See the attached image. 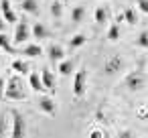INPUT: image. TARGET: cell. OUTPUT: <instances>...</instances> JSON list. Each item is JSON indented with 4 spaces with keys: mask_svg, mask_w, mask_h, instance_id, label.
Returning a JSON list of instances; mask_svg holds the SVG:
<instances>
[{
    "mask_svg": "<svg viewBox=\"0 0 148 138\" xmlns=\"http://www.w3.org/2000/svg\"><path fill=\"white\" fill-rule=\"evenodd\" d=\"M4 97H8V100H25L27 97L21 77H10V81L4 87Z\"/></svg>",
    "mask_w": 148,
    "mask_h": 138,
    "instance_id": "cell-1",
    "label": "cell"
},
{
    "mask_svg": "<svg viewBox=\"0 0 148 138\" xmlns=\"http://www.w3.org/2000/svg\"><path fill=\"white\" fill-rule=\"evenodd\" d=\"M124 83H126V87H128V89L138 91V89H142V87L146 85V75H144L140 69H134V71H130V73L126 75Z\"/></svg>",
    "mask_w": 148,
    "mask_h": 138,
    "instance_id": "cell-2",
    "label": "cell"
},
{
    "mask_svg": "<svg viewBox=\"0 0 148 138\" xmlns=\"http://www.w3.org/2000/svg\"><path fill=\"white\" fill-rule=\"evenodd\" d=\"M27 134V122H25V116L21 112H12V138H25Z\"/></svg>",
    "mask_w": 148,
    "mask_h": 138,
    "instance_id": "cell-3",
    "label": "cell"
},
{
    "mask_svg": "<svg viewBox=\"0 0 148 138\" xmlns=\"http://www.w3.org/2000/svg\"><path fill=\"white\" fill-rule=\"evenodd\" d=\"M85 83H87V69H79L73 77V95L75 97H81L85 93Z\"/></svg>",
    "mask_w": 148,
    "mask_h": 138,
    "instance_id": "cell-4",
    "label": "cell"
},
{
    "mask_svg": "<svg viewBox=\"0 0 148 138\" xmlns=\"http://www.w3.org/2000/svg\"><path fill=\"white\" fill-rule=\"evenodd\" d=\"M31 37V29H29V23H27V19H21L18 21V25H16V31H14V43L16 45H21V43H25L27 39Z\"/></svg>",
    "mask_w": 148,
    "mask_h": 138,
    "instance_id": "cell-5",
    "label": "cell"
},
{
    "mask_svg": "<svg viewBox=\"0 0 148 138\" xmlns=\"http://www.w3.org/2000/svg\"><path fill=\"white\" fill-rule=\"evenodd\" d=\"M122 67H124V59H122L120 55H114V57H110V59L106 61V65H103V71H106L108 75H112V73H118V71H122Z\"/></svg>",
    "mask_w": 148,
    "mask_h": 138,
    "instance_id": "cell-6",
    "label": "cell"
},
{
    "mask_svg": "<svg viewBox=\"0 0 148 138\" xmlns=\"http://www.w3.org/2000/svg\"><path fill=\"white\" fill-rule=\"evenodd\" d=\"M39 108H41V112H45L49 116H55V112H57V106H55L53 97H49V95H41L39 97Z\"/></svg>",
    "mask_w": 148,
    "mask_h": 138,
    "instance_id": "cell-7",
    "label": "cell"
},
{
    "mask_svg": "<svg viewBox=\"0 0 148 138\" xmlns=\"http://www.w3.org/2000/svg\"><path fill=\"white\" fill-rule=\"evenodd\" d=\"M39 75H41L43 87H45V89H51V91H55V75L49 71V67H43Z\"/></svg>",
    "mask_w": 148,
    "mask_h": 138,
    "instance_id": "cell-8",
    "label": "cell"
},
{
    "mask_svg": "<svg viewBox=\"0 0 148 138\" xmlns=\"http://www.w3.org/2000/svg\"><path fill=\"white\" fill-rule=\"evenodd\" d=\"M0 10H2V16L8 21V23H16V14L10 6V0H0Z\"/></svg>",
    "mask_w": 148,
    "mask_h": 138,
    "instance_id": "cell-9",
    "label": "cell"
},
{
    "mask_svg": "<svg viewBox=\"0 0 148 138\" xmlns=\"http://www.w3.org/2000/svg\"><path fill=\"white\" fill-rule=\"evenodd\" d=\"M49 59H51L53 63L63 61V59H65V49H63L61 45H51V47H49Z\"/></svg>",
    "mask_w": 148,
    "mask_h": 138,
    "instance_id": "cell-10",
    "label": "cell"
},
{
    "mask_svg": "<svg viewBox=\"0 0 148 138\" xmlns=\"http://www.w3.org/2000/svg\"><path fill=\"white\" fill-rule=\"evenodd\" d=\"M73 67H75V61H73V59H63V61H59L57 71H59L63 77H67V75L73 73Z\"/></svg>",
    "mask_w": 148,
    "mask_h": 138,
    "instance_id": "cell-11",
    "label": "cell"
},
{
    "mask_svg": "<svg viewBox=\"0 0 148 138\" xmlns=\"http://www.w3.org/2000/svg\"><path fill=\"white\" fill-rule=\"evenodd\" d=\"M93 19H95L97 25H106L108 19H110V8L108 6H97L95 12H93Z\"/></svg>",
    "mask_w": 148,
    "mask_h": 138,
    "instance_id": "cell-12",
    "label": "cell"
},
{
    "mask_svg": "<svg viewBox=\"0 0 148 138\" xmlns=\"http://www.w3.org/2000/svg\"><path fill=\"white\" fill-rule=\"evenodd\" d=\"M33 37H35V39H49V37H51V31H49L43 23H35V27H33Z\"/></svg>",
    "mask_w": 148,
    "mask_h": 138,
    "instance_id": "cell-13",
    "label": "cell"
},
{
    "mask_svg": "<svg viewBox=\"0 0 148 138\" xmlns=\"http://www.w3.org/2000/svg\"><path fill=\"white\" fill-rule=\"evenodd\" d=\"M85 19V6H81V4H77V6H73V10H71V23H81Z\"/></svg>",
    "mask_w": 148,
    "mask_h": 138,
    "instance_id": "cell-14",
    "label": "cell"
},
{
    "mask_svg": "<svg viewBox=\"0 0 148 138\" xmlns=\"http://www.w3.org/2000/svg\"><path fill=\"white\" fill-rule=\"evenodd\" d=\"M10 41H12V39H10L8 35H4V33H0V49H2V51H6V53H16Z\"/></svg>",
    "mask_w": 148,
    "mask_h": 138,
    "instance_id": "cell-15",
    "label": "cell"
},
{
    "mask_svg": "<svg viewBox=\"0 0 148 138\" xmlns=\"http://www.w3.org/2000/svg\"><path fill=\"white\" fill-rule=\"evenodd\" d=\"M122 16L126 19V23H128V25H136V23H138V12H136V8H132V6L124 8Z\"/></svg>",
    "mask_w": 148,
    "mask_h": 138,
    "instance_id": "cell-16",
    "label": "cell"
},
{
    "mask_svg": "<svg viewBox=\"0 0 148 138\" xmlns=\"http://www.w3.org/2000/svg\"><path fill=\"white\" fill-rule=\"evenodd\" d=\"M41 53H43V49L39 47V45H25L23 47V55H27V57H41Z\"/></svg>",
    "mask_w": 148,
    "mask_h": 138,
    "instance_id": "cell-17",
    "label": "cell"
},
{
    "mask_svg": "<svg viewBox=\"0 0 148 138\" xmlns=\"http://www.w3.org/2000/svg\"><path fill=\"white\" fill-rule=\"evenodd\" d=\"M29 83H31V87H33L35 91H45V87H43V81H41V75H39V73H29Z\"/></svg>",
    "mask_w": 148,
    "mask_h": 138,
    "instance_id": "cell-18",
    "label": "cell"
},
{
    "mask_svg": "<svg viewBox=\"0 0 148 138\" xmlns=\"http://www.w3.org/2000/svg\"><path fill=\"white\" fill-rule=\"evenodd\" d=\"M23 10L29 12V14H39V2L37 0H23Z\"/></svg>",
    "mask_w": 148,
    "mask_h": 138,
    "instance_id": "cell-19",
    "label": "cell"
},
{
    "mask_svg": "<svg viewBox=\"0 0 148 138\" xmlns=\"http://www.w3.org/2000/svg\"><path fill=\"white\" fill-rule=\"evenodd\" d=\"M12 69L18 73V75H27L29 71H31V67H29V63L27 61H21V59H16V61H12Z\"/></svg>",
    "mask_w": 148,
    "mask_h": 138,
    "instance_id": "cell-20",
    "label": "cell"
},
{
    "mask_svg": "<svg viewBox=\"0 0 148 138\" xmlns=\"http://www.w3.org/2000/svg\"><path fill=\"white\" fill-rule=\"evenodd\" d=\"M81 45H85V35H73V37L69 39V47H71V49H77V47H81Z\"/></svg>",
    "mask_w": 148,
    "mask_h": 138,
    "instance_id": "cell-21",
    "label": "cell"
},
{
    "mask_svg": "<svg viewBox=\"0 0 148 138\" xmlns=\"http://www.w3.org/2000/svg\"><path fill=\"white\" fill-rule=\"evenodd\" d=\"M136 45L140 49H148V31H140L138 39H136Z\"/></svg>",
    "mask_w": 148,
    "mask_h": 138,
    "instance_id": "cell-22",
    "label": "cell"
},
{
    "mask_svg": "<svg viewBox=\"0 0 148 138\" xmlns=\"http://www.w3.org/2000/svg\"><path fill=\"white\" fill-rule=\"evenodd\" d=\"M61 14H63V6H61L59 0H55V2L51 4V16L53 19H61Z\"/></svg>",
    "mask_w": 148,
    "mask_h": 138,
    "instance_id": "cell-23",
    "label": "cell"
},
{
    "mask_svg": "<svg viewBox=\"0 0 148 138\" xmlns=\"http://www.w3.org/2000/svg\"><path fill=\"white\" fill-rule=\"evenodd\" d=\"M108 39H110V41H118V39H120V27H118V23H114V25L110 27Z\"/></svg>",
    "mask_w": 148,
    "mask_h": 138,
    "instance_id": "cell-24",
    "label": "cell"
},
{
    "mask_svg": "<svg viewBox=\"0 0 148 138\" xmlns=\"http://www.w3.org/2000/svg\"><path fill=\"white\" fill-rule=\"evenodd\" d=\"M116 138H136V134H134L132 130H120Z\"/></svg>",
    "mask_w": 148,
    "mask_h": 138,
    "instance_id": "cell-25",
    "label": "cell"
},
{
    "mask_svg": "<svg viewBox=\"0 0 148 138\" xmlns=\"http://www.w3.org/2000/svg\"><path fill=\"white\" fill-rule=\"evenodd\" d=\"M136 4H138V8H140L144 14H148V0H136Z\"/></svg>",
    "mask_w": 148,
    "mask_h": 138,
    "instance_id": "cell-26",
    "label": "cell"
},
{
    "mask_svg": "<svg viewBox=\"0 0 148 138\" xmlns=\"http://www.w3.org/2000/svg\"><path fill=\"white\" fill-rule=\"evenodd\" d=\"M4 87H6V81H4L2 77H0V100L4 97Z\"/></svg>",
    "mask_w": 148,
    "mask_h": 138,
    "instance_id": "cell-27",
    "label": "cell"
},
{
    "mask_svg": "<svg viewBox=\"0 0 148 138\" xmlns=\"http://www.w3.org/2000/svg\"><path fill=\"white\" fill-rule=\"evenodd\" d=\"M4 128H6V126H4V122H2V120H0V138H2V136H4Z\"/></svg>",
    "mask_w": 148,
    "mask_h": 138,
    "instance_id": "cell-28",
    "label": "cell"
},
{
    "mask_svg": "<svg viewBox=\"0 0 148 138\" xmlns=\"http://www.w3.org/2000/svg\"><path fill=\"white\" fill-rule=\"evenodd\" d=\"M91 138H101V132H91Z\"/></svg>",
    "mask_w": 148,
    "mask_h": 138,
    "instance_id": "cell-29",
    "label": "cell"
},
{
    "mask_svg": "<svg viewBox=\"0 0 148 138\" xmlns=\"http://www.w3.org/2000/svg\"><path fill=\"white\" fill-rule=\"evenodd\" d=\"M4 27H6V23H4L2 19H0V33H2V31H4Z\"/></svg>",
    "mask_w": 148,
    "mask_h": 138,
    "instance_id": "cell-30",
    "label": "cell"
}]
</instances>
